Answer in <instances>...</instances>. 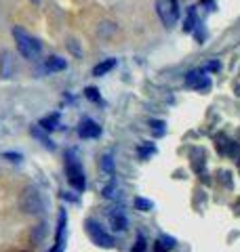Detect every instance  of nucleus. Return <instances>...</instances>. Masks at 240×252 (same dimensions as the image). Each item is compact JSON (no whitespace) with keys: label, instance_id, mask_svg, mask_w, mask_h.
<instances>
[{"label":"nucleus","instance_id":"6e6552de","mask_svg":"<svg viewBox=\"0 0 240 252\" xmlns=\"http://www.w3.org/2000/svg\"><path fill=\"white\" fill-rule=\"evenodd\" d=\"M116 65V59H106V61H101L97 63V65L93 67V76H103V74H108L110 69H114Z\"/></svg>","mask_w":240,"mask_h":252},{"label":"nucleus","instance_id":"f257e3e1","mask_svg":"<svg viewBox=\"0 0 240 252\" xmlns=\"http://www.w3.org/2000/svg\"><path fill=\"white\" fill-rule=\"evenodd\" d=\"M13 38H15V44H17V51L21 57L26 59H38L40 53H42V44L32 34H28L23 28H13Z\"/></svg>","mask_w":240,"mask_h":252},{"label":"nucleus","instance_id":"f03ea898","mask_svg":"<svg viewBox=\"0 0 240 252\" xmlns=\"http://www.w3.org/2000/svg\"><path fill=\"white\" fill-rule=\"evenodd\" d=\"M156 15L164 28H173L179 19V4L175 0H156Z\"/></svg>","mask_w":240,"mask_h":252},{"label":"nucleus","instance_id":"39448f33","mask_svg":"<svg viewBox=\"0 0 240 252\" xmlns=\"http://www.w3.org/2000/svg\"><path fill=\"white\" fill-rule=\"evenodd\" d=\"M76 132H78L80 139H95V137L101 135V126L97 122H93V120H82L78 124Z\"/></svg>","mask_w":240,"mask_h":252},{"label":"nucleus","instance_id":"4468645a","mask_svg":"<svg viewBox=\"0 0 240 252\" xmlns=\"http://www.w3.org/2000/svg\"><path fill=\"white\" fill-rule=\"evenodd\" d=\"M133 252H146V240H137V246H135V250Z\"/></svg>","mask_w":240,"mask_h":252},{"label":"nucleus","instance_id":"423d86ee","mask_svg":"<svg viewBox=\"0 0 240 252\" xmlns=\"http://www.w3.org/2000/svg\"><path fill=\"white\" fill-rule=\"evenodd\" d=\"M110 225H112V229H116V231H124L126 227H129V219H126L122 210L116 208L110 212Z\"/></svg>","mask_w":240,"mask_h":252},{"label":"nucleus","instance_id":"0eeeda50","mask_svg":"<svg viewBox=\"0 0 240 252\" xmlns=\"http://www.w3.org/2000/svg\"><path fill=\"white\" fill-rule=\"evenodd\" d=\"M68 175H70V183L72 185H74L76 189H78V191H82V189H84V177H82V170H80V168H72V166H68Z\"/></svg>","mask_w":240,"mask_h":252},{"label":"nucleus","instance_id":"1a4fd4ad","mask_svg":"<svg viewBox=\"0 0 240 252\" xmlns=\"http://www.w3.org/2000/svg\"><path fill=\"white\" fill-rule=\"evenodd\" d=\"M44 65H46L49 72H59V69H66V59H61V57H49Z\"/></svg>","mask_w":240,"mask_h":252},{"label":"nucleus","instance_id":"7ed1b4c3","mask_svg":"<svg viewBox=\"0 0 240 252\" xmlns=\"http://www.w3.org/2000/svg\"><path fill=\"white\" fill-rule=\"evenodd\" d=\"M86 231H89L93 244H97V246H101V248H112V246H114L112 235L103 229L97 220H89V223H86Z\"/></svg>","mask_w":240,"mask_h":252},{"label":"nucleus","instance_id":"20e7f679","mask_svg":"<svg viewBox=\"0 0 240 252\" xmlns=\"http://www.w3.org/2000/svg\"><path fill=\"white\" fill-rule=\"evenodd\" d=\"M186 84L190 86V89H196V91H204L211 86V78L204 76V72H200V69H196V72H190L186 76Z\"/></svg>","mask_w":240,"mask_h":252},{"label":"nucleus","instance_id":"ddd939ff","mask_svg":"<svg viewBox=\"0 0 240 252\" xmlns=\"http://www.w3.org/2000/svg\"><path fill=\"white\" fill-rule=\"evenodd\" d=\"M86 97H89V99H93V101H99L97 89H86Z\"/></svg>","mask_w":240,"mask_h":252},{"label":"nucleus","instance_id":"f8f14e48","mask_svg":"<svg viewBox=\"0 0 240 252\" xmlns=\"http://www.w3.org/2000/svg\"><path fill=\"white\" fill-rule=\"evenodd\" d=\"M171 246H164V240H158L156 242V252H169Z\"/></svg>","mask_w":240,"mask_h":252},{"label":"nucleus","instance_id":"9b49d317","mask_svg":"<svg viewBox=\"0 0 240 252\" xmlns=\"http://www.w3.org/2000/svg\"><path fill=\"white\" fill-rule=\"evenodd\" d=\"M135 208H139V210H143V212H150L152 208H154V202L143 200V198H135Z\"/></svg>","mask_w":240,"mask_h":252},{"label":"nucleus","instance_id":"9d476101","mask_svg":"<svg viewBox=\"0 0 240 252\" xmlns=\"http://www.w3.org/2000/svg\"><path fill=\"white\" fill-rule=\"evenodd\" d=\"M101 172H106V175H114V158L112 154H103L101 156Z\"/></svg>","mask_w":240,"mask_h":252}]
</instances>
